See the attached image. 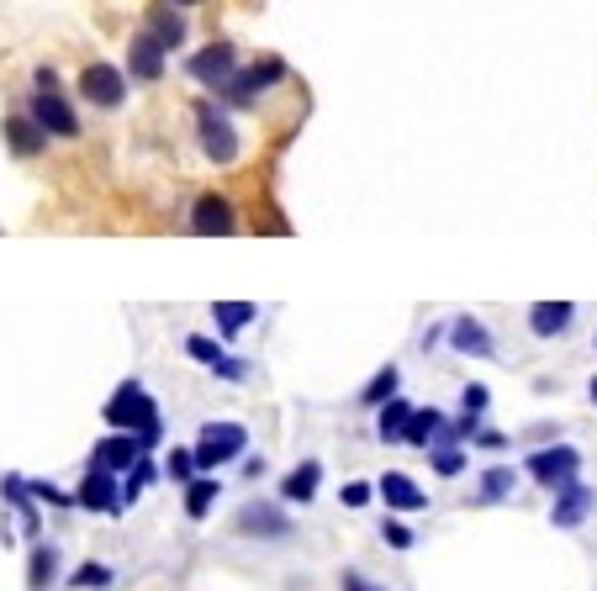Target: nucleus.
I'll list each match as a JSON object with an SVG mask.
<instances>
[{
    "instance_id": "obj_4",
    "label": "nucleus",
    "mask_w": 597,
    "mask_h": 591,
    "mask_svg": "<svg viewBox=\"0 0 597 591\" xmlns=\"http://www.w3.org/2000/svg\"><path fill=\"white\" fill-rule=\"evenodd\" d=\"M281 80H286V59L264 53V59H254L249 70L233 74V80L217 91V101H222V106H254V101H260L270 85H281Z\"/></svg>"
},
{
    "instance_id": "obj_37",
    "label": "nucleus",
    "mask_w": 597,
    "mask_h": 591,
    "mask_svg": "<svg viewBox=\"0 0 597 591\" xmlns=\"http://www.w3.org/2000/svg\"><path fill=\"white\" fill-rule=\"evenodd\" d=\"M370 497H376V486H370V481H349V486L338 492V502H344V507H365Z\"/></svg>"
},
{
    "instance_id": "obj_32",
    "label": "nucleus",
    "mask_w": 597,
    "mask_h": 591,
    "mask_svg": "<svg viewBox=\"0 0 597 591\" xmlns=\"http://www.w3.org/2000/svg\"><path fill=\"white\" fill-rule=\"evenodd\" d=\"M429 465H433V475L454 481V475H465V454L460 450H429Z\"/></svg>"
},
{
    "instance_id": "obj_19",
    "label": "nucleus",
    "mask_w": 597,
    "mask_h": 591,
    "mask_svg": "<svg viewBox=\"0 0 597 591\" xmlns=\"http://www.w3.org/2000/svg\"><path fill=\"white\" fill-rule=\"evenodd\" d=\"M572 323H576L572 302H540V307H528V333L534 338H561V333H572Z\"/></svg>"
},
{
    "instance_id": "obj_28",
    "label": "nucleus",
    "mask_w": 597,
    "mask_h": 591,
    "mask_svg": "<svg viewBox=\"0 0 597 591\" xmlns=\"http://www.w3.org/2000/svg\"><path fill=\"white\" fill-rule=\"evenodd\" d=\"M513 486H519V475L507 471V465H486V471H481L476 502H507V497H513Z\"/></svg>"
},
{
    "instance_id": "obj_11",
    "label": "nucleus",
    "mask_w": 597,
    "mask_h": 591,
    "mask_svg": "<svg viewBox=\"0 0 597 591\" xmlns=\"http://www.w3.org/2000/svg\"><path fill=\"white\" fill-rule=\"evenodd\" d=\"M233 534H243V539H291L296 523L275 502H249V507H239V518H233Z\"/></svg>"
},
{
    "instance_id": "obj_42",
    "label": "nucleus",
    "mask_w": 597,
    "mask_h": 591,
    "mask_svg": "<svg viewBox=\"0 0 597 591\" xmlns=\"http://www.w3.org/2000/svg\"><path fill=\"white\" fill-rule=\"evenodd\" d=\"M169 6H201V0H169Z\"/></svg>"
},
{
    "instance_id": "obj_25",
    "label": "nucleus",
    "mask_w": 597,
    "mask_h": 591,
    "mask_svg": "<svg viewBox=\"0 0 597 591\" xmlns=\"http://www.w3.org/2000/svg\"><path fill=\"white\" fill-rule=\"evenodd\" d=\"M212 323H217V338H239L249 323H260V307L254 302H217Z\"/></svg>"
},
{
    "instance_id": "obj_40",
    "label": "nucleus",
    "mask_w": 597,
    "mask_h": 591,
    "mask_svg": "<svg viewBox=\"0 0 597 591\" xmlns=\"http://www.w3.org/2000/svg\"><path fill=\"white\" fill-rule=\"evenodd\" d=\"M264 471H270V465H264V454H260V460H243V475H249V481H260Z\"/></svg>"
},
{
    "instance_id": "obj_13",
    "label": "nucleus",
    "mask_w": 597,
    "mask_h": 591,
    "mask_svg": "<svg viewBox=\"0 0 597 591\" xmlns=\"http://www.w3.org/2000/svg\"><path fill=\"white\" fill-rule=\"evenodd\" d=\"M165 64H169L165 43H159L148 27L133 32V43H127V74H133L138 85H154V80H165Z\"/></svg>"
},
{
    "instance_id": "obj_21",
    "label": "nucleus",
    "mask_w": 597,
    "mask_h": 591,
    "mask_svg": "<svg viewBox=\"0 0 597 591\" xmlns=\"http://www.w3.org/2000/svg\"><path fill=\"white\" fill-rule=\"evenodd\" d=\"M317 486H323V460H302V465H291V475H281V497L302 502V507L317 497Z\"/></svg>"
},
{
    "instance_id": "obj_29",
    "label": "nucleus",
    "mask_w": 597,
    "mask_h": 591,
    "mask_svg": "<svg viewBox=\"0 0 597 591\" xmlns=\"http://www.w3.org/2000/svg\"><path fill=\"white\" fill-rule=\"evenodd\" d=\"M165 481H175V486H191V481H196V450H169L165 454Z\"/></svg>"
},
{
    "instance_id": "obj_7",
    "label": "nucleus",
    "mask_w": 597,
    "mask_h": 591,
    "mask_svg": "<svg viewBox=\"0 0 597 591\" xmlns=\"http://www.w3.org/2000/svg\"><path fill=\"white\" fill-rule=\"evenodd\" d=\"M27 112L38 117V127L49 133V138H80V117H74V106H70V95L59 91H38L32 85V101H27Z\"/></svg>"
},
{
    "instance_id": "obj_36",
    "label": "nucleus",
    "mask_w": 597,
    "mask_h": 591,
    "mask_svg": "<svg viewBox=\"0 0 597 591\" xmlns=\"http://www.w3.org/2000/svg\"><path fill=\"white\" fill-rule=\"evenodd\" d=\"M27 492H32V497L38 502H49V507H70V492H59V486H53V481H27Z\"/></svg>"
},
{
    "instance_id": "obj_2",
    "label": "nucleus",
    "mask_w": 597,
    "mask_h": 591,
    "mask_svg": "<svg viewBox=\"0 0 597 591\" xmlns=\"http://www.w3.org/2000/svg\"><path fill=\"white\" fill-rule=\"evenodd\" d=\"M524 475L555 497L561 486H572L576 475H582V450H576V444H540V450L524 460Z\"/></svg>"
},
{
    "instance_id": "obj_15",
    "label": "nucleus",
    "mask_w": 597,
    "mask_h": 591,
    "mask_svg": "<svg viewBox=\"0 0 597 591\" xmlns=\"http://www.w3.org/2000/svg\"><path fill=\"white\" fill-rule=\"evenodd\" d=\"M376 497H381L391 513H423V507H429V492H423L407 471H386L381 481H376Z\"/></svg>"
},
{
    "instance_id": "obj_35",
    "label": "nucleus",
    "mask_w": 597,
    "mask_h": 591,
    "mask_svg": "<svg viewBox=\"0 0 597 591\" xmlns=\"http://www.w3.org/2000/svg\"><path fill=\"white\" fill-rule=\"evenodd\" d=\"M338 591H391L386 581H370L365 570H338Z\"/></svg>"
},
{
    "instance_id": "obj_23",
    "label": "nucleus",
    "mask_w": 597,
    "mask_h": 591,
    "mask_svg": "<svg viewBox=\"0 0 597 591\" xmlns=\"http://www.w3.org/2000/svg\"><path fill=\"white\" fill-rule=\"evenodd\" d=\"M407 423H412V402L407 397H391L386 407H376V439H386V444H402Z\"/></svg>"
},
{
    "instance_id": "obj_14",
    "label": "nucleus",
    "mask_w": 597,
    "mask_h": 591,
    "mask_svg": "<svg viewBox=\"0 0 597 591\" xmlns=\"http://www.w3.org/2000/svg\"><path fill=\"white\" fill-rule=\"evenodd\" d=\"M444 338H450L454 355H471V359H492V355H498V338H492V328H486L481 317H471V312H460L450 328H444Z\"/></svg>"
},
{
    "instance_id": "obj_30",
    "label": "nucleus",
    "mask_w": 597,
    "mask_h": 591,
    "mask_svg": "<svg viewBox=\"0 0 597 591\" xmlns=\"http://www.w3.org/2000/svg\"><path fill=\"white\" fill-rule=\"evenodd\" d=\"M112 581H117V576H112V566H91V560H85V566H80V570L70 576V587H74V591H106Z\"/></svg>"
},
{
    "instance_id": "obj_9",
    "label": "nucleus",
    "mask_w": 597,
    "mask_h": 591,
    "mask_svg": "<svg viewBox=\"0 0 597 591\" xmlns=\"http://www.w3.org/2000/svg\"><path fill=\"white\" fill-rule=\"evenodd\" d=\"M196 85H207V91H222L233 74H239V48L233 43H207L201 53H191V64H186Z\"/></svg>"
},
{
    "instance_id": "obj_20",
    "label": "nucleus",
    "mask_w": 597,
    "mask_h": 591,
    "mask_svg": "<svg viewBox=\"0 0 597 591\" xmlns=\"http://www.w3.org/2000/svg\"><path fill=\"white\" fill-rule=\"evenodd\" d=\"M0 497L17 507V518H22V528H27V539H38V534H43V518H38V497L27 492L22 475H0Z\"/></svg>"
},
{
    "instance_id": "obj_24",
    "label": "nucleus",
    "mask_w": 597,
    "mask_h": 591,
    "mask_svg": "<svg viewBox=\"0 0 597 591\" xmlns=\"http://www.w3.org/2000/svg\"><path fill=\"white\" fill-rule=\"evenodd\" d=\"M444 423H450V418H444L439 407H412V423H407V439H402V444H412V450L429 454V444L439 439V433H444Z\"/></svg>"
},
{
    "instance_id": "obj_41",
    "label": "nucleus",
    "mask_w": 597,
    "mask_h": 591,
    "mask_svg": "<svg viewBox=\"0 0 597 591\" xmlns=\"http://www.w3.org/2000/svg\"><path fill=\"white\" fill-rule=\"evenodd\" d=\"M587 397H593V407H597V376H593V380H587Z\"/></svg>"
},
{
    "instance_id": "obj_10",
    "label": "nucleus",
    "mask_w": 597,
    "mask_h": 591,
    "mask_svg": "<svg viewBox=\"0 0 597 591\" xmlns=\"http://www.w3.org/2000/svg\"><path fill=\"white\" fill-rule=\"evenodd\" d=\"M191 233L196 238L239 233V212H233V201H228V196H217V190H201V196L191 201Z\"/></svg>"
},
{
    "instance_id": "obj_38",
    "label": "nucleus",
    "mask_w": 597,
    "mask_h": 591,
    "mask_svg": "<svg viewBox=\"0 0 597 591\" xmlns=\"http://www.w3.org/2000/svg\"><path fill=\"white\" fill-rule=\"evenodd\" d=\"M471 444H476V450H486V454H502V450H507V433H502V428H486V423H481V433L471 439Z\"/></svg>"
},
{
    "instance_id": "obj_8",
    "label": "nucleus",
    "mask_w": 597,
    "mask_h": 591,
    "mask_svg": "<svg viewBox=\"0 0 597 591\" xmlns=\"http://www.w3.org/2000/svg\"><path fill=\"white\" fill-rule=\"evenodd\" d=\"M80 95L96 106V112H117L122 101H127V70H117V64H85L80 70Z\"/></svg>"
},
{
    "instance_id": "obj_39",
    "label": "nucleus",
    "mask_w": 597,
    "mask_h": 591,
    "mask_svg": "<svg viewBox=\"0 0 597 591\" xmlns=\"http://www.w3.org/2000/svg\"><path fill=\"white\" fill-rule=\"evenodd\" d=\"M212 376H217V380H243V376H249V365H243V359H228V355H222V359L212 365Z\"/></svg>"
},
{
    "instance_id": "obj_16",
    "label": "nucleus",
    "mask_w": 597,
    "mask_h": 591,
    "mask_svg": "<svg viewBox=\"0 0 597 591\" xmlns=\"http://www.w3.org/2000/svg\"><path fill=\"white\" fill-rule=\"evenodd\" d=\"M6 143H11L17 159H38V154L49 148V133L38 127L32 112H11V117H6Z\"/></svg>"
},
{
    "instance_id": "obj_1",
    "label": "nucleus",
    "mask_w": 597,
    "mask_h": 591,
    "mask_svg": "<svg viewBox=\"0 0 597 591\" xmlns=\"http://www.w3.org/2000/svg\"><path fill=\"white\" fill-rule=\"evenodd\" d=\"M101 418L117 428V433H133L144 450H159V439H165L159 407H154V397L144 391V380H122L117 391H112V402L101 407Z\"/></svg>"
},
{
    "instance_id": "obj_18",
    "label": "nucleus",
    "mask_w": 597,
    "mask_h": 591,
    "mask_svg": "<svg viewBox=\"0 0 597 591\" xmlns=\"http://www.w3.org/2000/svg\"><path fill=\"white\" fill-rule=\"evenodd\" d=\"M148 32H154V38H159V43H165V53H175V48H186V32H191V22H186V11H180V6H154V11H148Z\"/></svg>"
},
{
    "instance_id": "obj_5",
    "label": "nucleus",
    "mask_w": 597,
    "mask_h": 591,
    "mask_svg": "<svg viewBox=\"0 0 597 591\" xmlns=\"http://www.w3.org/2000/svg\"><path fill=\"white\" fill-rule=\"evenodd\" d=\"M243 450H249V428L243 423H207L201 428V439H196V471L212 475L217 465L239 460Z\"/></svg>"
},
{
    "instance_id": "obj_34",
    "label": "nucleus",
    "mask_w": 597,
    "mask_h": 591,
    "mask_svg": "<svg viewBox=\"0 0 597 591\" xmlns=\"http://www.w3.org/2000/svg\"><path fill=\"white\" fill-rule=\"evenodd\" d=\"M381 539L391 549H412V545H418V534H412L407 523H397V518H381Z\"/></svg>"
},
{
    "instance_id": "obj_17",
    "label": "nucleus",
    "mask_w": 597,
    "mask_h": 591,
    "mask_svg": "<svg viewBox=\"0 0 597 591\" xmlns=\"http://www.w3.org/2000/svg\"><path fill=\"white\" fill-rule=\"evenodd\" d=\"M91 460L96 465H106V471H117V475H127L138 460H144V444L133 439V433H106L96 450H91Z\"/></svg>"
},
{
    "instance_id": "obj_26",
    "label": "nucleus",
    "mask_w": 597,
    "mask_h": 591,
    "mask_svg": "<svg viewBox=\"0 0 597 591\" xmlns=\"http://www.w3.org/2000/svg\"><path fill=\"white\" fill-rule=\"evenodd\" d=\"M217 497H222V481L217 475H196L191 486H186V518L201 523L217 507Z\"/></svg>"
},
{
    "instance_id": "obj_12",
    "label": "nucleus",
    "mask_w": 597,
    "mask_h": 591,
    "mask_svg": "<svg viewBox=\"0 0 597 591\" xmlns=\"http://www.w3.org/2000/svg\"><path fill=\"white\" fill-rule=\"evenodd\" d=\"M593 507H597V492L587 481H572V486H561L555 502H549V523L572 534V528H582V523L593 518Z\"/></svg>"
},
{
    "instance_id": "obj_22",
    "label": "nucleus",
    "mask_w": 597,
    "mask_h": 591,
    "mask_svg": "<svg viewBox=\"0 0 597 591\" xmlns=\"http://www.w3.org/2000/svg\"><path fill=\"white\" fill-rule=\"evenodd\" d=\"M53 581H59V549L38 539L27 555V591H53Z\"/></svg>"
},
{
    "instance_id": "obj_3",
    "label": "nucleus",
    "mask_w": 597,
    "mask_h": 591,
    "mask_svg": "<svg viewBox=\"0 0 597 591\" xmlns=\"http://www.w3.org/2000/svg\"><path fill=\"white\" fill-rule=\"evenodd\" d=\"M196 138H201V154L212 159V165H233L239 159V133H233V122L222 112V101H196Z\"/></svg>"
},
{
    "instance_id": "obj_31",
    "label": "nucleus",
    "mask_w": 597,
    "mask_h": 591,
    "mask_svg": "<svg viewBox=\"0 0 597 591\" xmlns=\"http://www.w3.org/2000/svg\"><path fill=\"white\" fill-rule=\"evenodd\" d=\"M186 355H191L196 365H207V370H212L217 359H222V344H217V338H207V333H191V338H186Z\"/></svg>"
},
{
    "instance_id": "obj_33",
    "label": "nucleus",
    "mask_w": 597,
    "mask_h": 591,
    "mask_svg": "<svg viewBox=\"0 0 597 591\" xmlns=\"http://www.w3.org/2000/svg\"><path fill=\"white\" fill-rule=\"evenodd\" d=\"M486 402H492V386H481V380H465V386H460V407H465V412H486Z\"/></svg>"
},
{
    "instance_id": "obj_6",
    "label": "nucleus",
    "mask_w": 597,
    "mask_h": 591,
    "mask_svg": "<svg viewBox=\"0 0 597 591\" xmlns=\"http://www.w3.org/2000/svg\"><path fill=\"white\" fill-rule=\"evenodd\" d=\"M74 507H85V513H106V518H122V513H127V507H122V475L91 460V471L80 475Z\"/></svg>"
},
{
    "instance_id": "obj_27",
    "label": "nucleus",
    "mask_w": 597,
    "mask_h": 591,
    "mask_svg": "<svg viewBox=\"0 0 597 591\" xmlns=\"http://www.w3.org/2000/svg\"><path fill=\"white\" fill-rule=\"evenodd\" d=\"M397 386H402V370L397 365H381L376 376L365 380V391H359V407H386L397 397Z\"/></svg>"
}]
</instances>
